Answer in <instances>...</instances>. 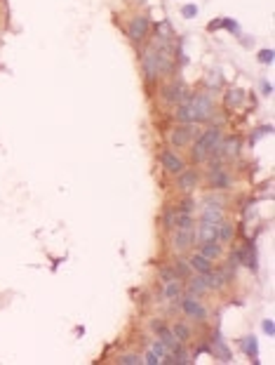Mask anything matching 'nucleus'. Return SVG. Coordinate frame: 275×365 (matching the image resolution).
Here are the masks:
<instances>
[{"label": "nucleus", "instance_id": "f257e3e1", "mask_svg": "<svg viewBox=\"0 0 275 365\" xmlns=\"http://www.w3.org/2000/svg\"><path fill=\"white\" fill-rule=\"evenodd\" d=\"M188 104H191V111H193V118L195 120H207L214 111V104L209 99V94H195L193 99H188Z\"/></svg>", "mask_w": 275, "mask_h": 365}, {"label": "nucleus", "instance_id": "f03ea898", "mask_svg": "<svg viewBox=\"0 0 275 365\" xmlns=\"http://www.w3.org/2000/svg\"><path fill=\"white\" fill-rule=\"evenodd\" d=\"M127 33H130V40L132 43H141V40H146V36H148V19H146L144 15L134 17L130 22V29H127Z\"/></svg>", "mask_w": 275, "mask_h": 365}, {"label": "nucleus", "instance_id": "7ed1b4c3", "mask_svg": "<svg viewBox=\"0 0 275 365\" xmlns=\"http://www.w3.org/2000/svg\"><path fill=\"white\" fill-rule=\"evenodd\" d=\"M158 73H160V59H158L155 47H151L144 55V76H146V80H155Z\"/></svg>", "mask_w": 275, "mask_h": 365}, {"label": "nucleus", "instance_id": "20e7f679", "mask_svg": "<svg viewBox=\"0 0 275 365\" xmlns=\"http://www.w3.org/2000/svg\"><path fill=\"white\" fill-rule=\"evenodd\" d=\"M160 163H162V167L167 172H172V174H181V172L186 170V167H183V160L176 153H172V151H162Z\"/></svg>", "mask_w": 275, "mask_h": 365}, {"label": "nucleus", "instance_id": "39448f33", "mask_svg": "<svg viewBox=\"0 0 275 365\" xmlns=\"http://www.w3.org/2000/svg\"><path fill=\"white\" fill-rule=\"evenodd\" d=\"M181 306H183V313L191 316V318H195V320H205L207 318V309L200 302H195L193 297H183Z\"/></svg>", "mask_w": 275, "mask_h": 365}, {"label": "nucleus", "instance_id": "423d86ee", "mask_svg": "<svg viewBox=\"0 0 275 365\" xmlns=\"http://www.w3.org/2000/svg\"><path fill=\"white\" fill-rule=\"evenodd\" d=\"M183 94H186V87H183V83H179V80L162 90V97H165V101H169V104H179V101L183 99Z\"/></svg>", "mask_w": 275, "mask_h": 365}, {"label": "nucleus", "instance_id": "0eeeda50", "mask_svg": "<svg viewBox=\"0 0 275 365\" xmlns=\"http://www.w3.org/2000/svg\"><path fill=\"white\" fill-rule=\"evenodd\" d=\"M191 137H193V127H191V125H183V127L172 130V144H174V146H186V144L191 141Z\"/></svg>", "mask_w": 275, "mask_h": 365}, {"label": "nucleus", "instance_id": "6e6552de", "mask_svg": "<svg viewBox=\"0 0 275 365\" xmlns=\"http://www.w3.org/2000/svg\"><path fill=\"white\" fill-rule=\"evenodd\" d=\"M240 349L252 358V363H259V344H256V337H252V334L244 337L242 342H240Z\"/></svg>", "mask_w": 275, "mask_h": 365}, {"label": "nucleus", "instance_id": "1a4fd4ad", "mask_svg": "<svg viewBox=\"0 0 275 365\" xmlns=\"http://www.w3.org/2000/svg\"><path fill=\"white\" fill-rule=\"evenodd\" d=\"M202 222H209V224H219V222H223V212L219 205H207L205 210H202Z\"/></svg>", "mask_w": 275, "mask_h": 365}, {"label": "nucleus", "instance_id": "9d476101", "mask_svg": "<svg viewBox=\"0 0 275 365\" xmlns=\"http://www.w3.org/2000/svg\"><path fill=\"white\" fill-rule=\"evenodd\" d=\"M198 241L200 243H212L216 241V224H209V222H202L198 229Z\"/></svg>", "mask_w": 275, "mask_h": 365}, {"label": "nucleus", "instance_id": "9b49d317", "mask_svg": "<svg viewBox=\"0 0 275 365\" xmlns=\"http://www.w3.org/2000/svg\"><path fill=\"white\" fill-rule=\"evenodd\" d=\"M191 243H193V233H191V229H179V231L174 233V248H176V250L191 248Z\"/></svg>", "mask_w": 275, "mask_h": 365}, {"label": "nucleus", "instance_id": "f8f14e48", "mask_svg": "<svg viewBox=\"0 0 275 365\" xmlns=\"http://www.w3.org/2000/svg\"><path fill=\"white\" fill-rule=\"evenodd\" d=\"M188 264H191L193 271H198V273L212 271V264H209V259H207V257H202L200 252H198V255H193V257H191V262H188Z\"/></svg>", "mask_w": 275, "mask_h": 365}, {"label": "nucleus", "instance_id": "ddd939ff", "mask_svg": "<svg viewBox=\"0 0 275 365\" xmlns=\"http://www.w3.org/2000/svg\"><path fill=\"white\" fill-rule=\"evenodd\" d=\"M209 179H212V187L214 189H228L230 187V177L223 170H219V167H214L212 177H209Z\"/></svg>", "mask_w": 275, "mask_h": 365}, {"label": "nucleus", "instance_id": "4468645a", "mask_svg": "<svg viewBox=\"0 0 275 365\" xmlns=\"http://www.w3.org/2000/svg\"><path fill=\"white\" fill-rule=\"evenodd\" d=\"M219 139H221V132H219L216 127H209V130L202 132V137H200V141H202L207 148H214L216 144H219Z\"/></svg>", "mask_w": 275, "mask_h": 365}, {"label": "nucleus", "instance_id": "2eb2a0df", "mask_svg": "<svg viewBox=\"0 0 275 365\" xmlns=\"http://www.w3.org/2000/svg\"><path fill=\"white\" fill-rule=\"evenodd\" d=\"M242 101H244L242 90H228V94H226V106H228V109H240Z\"/></svg>", "mask_w": 275, "mask_h": 365}, {"label": "nucleus", "instance_id": "dca6fc26", "mask_svg": "<svg viewBox=\"0 0 275 365\" xmlns=\"http://www.w3.org/2000/svg\"><path fill=\"white\" fill-rule=\"evenodd\" d=\"M195 181H198V174L191 170H183L181 172V179H179V189H183V191H191V189H195Z\"/></svg>", "mask_w": 275, "mask_h": 365}, {"label": "nucleus", "instance_id": "f3484780", "mask_svg": "<svg viewBox=\"0 0 275 365\" xmlns=\"http://www.w3.org/2000/svg\"><path fill=\"white\" fill-rule=\"evenodd\" d=\"M176 120H179V123H183V125H191L193 120H195V118H193V111H191V104H188V101H186L183 106H179V109H176Z\"/></svg>", "mask_w": 275, "mask_h": 365}, {"label": "nucleus", "instance_id": "a211bd4d", "mask_svg": "<svg viewBox=\"0 0 275 365\" xmlns=\"http://www.w3.org/2000/svg\"><path fill=\"white\" fill-rule=\"evenodd\" d=\"M188 290H191L193 295H205L207 290H209V285H207V278H205V273H200V278L191 280V285H188Z\"/></svg>", "mask_w": 275, "mask_h": 365}, {"label": "nucleus", "instance_id": "6ab92c4d", "mask_svg": "<svg viewBox=\"0 0 275 365\" xmlns=\"http://www.w3.org/2000/svg\"><path fill=\"white\" fill-rule=\"evenodd\" d=\"M202 257H207V259H216V257L221 255V248L216 245V241L212 243H202V252H200Z\"/></svg>", "mask_w": 275, "mask_h": 365}, {"label": "nucleus", "instance_id": "aec40b11", "mask_svg": "<svg viewBox=\"0 0 275 365\" xmlns=\"http://www.w3.org/2000/svg\"><path fill=\"white\" fill-rule=\"evenodd\" d=\"M230 238H233V226L226 222H219L216 224V241H230Z\"/></svg>", "mask_w": 275, "mask_h": 365}, {"label": "nucleus", "instance_id": "412c9836", "mask_svg": "<svg viewBox=\"0 0 275 365\" xmlns=\"http://www.w3.org/2000/svg\"><path fill=\"white\" fill-rule=\"evenodd\" d=\"M179 292H181V285L176 283V278L169 280L167 285H165V299H169V302H172V299H176V297H179Z\"/></svg>", "mask_w": 275, "mask_h": 365}, {"label": "nucleus", "instance_id": "4be33fe9", "mask_svg": "<svg viewBox=\"0 0 275 365\" xmlns=\"http://www.w3.org/2000/svg\"><path fill=\"white\" fill-rule=\"evenodd\" d=\"M172 334L176 337V342H186L188 337H191V332H188V327L186 325H181V323H176L174 325V330H172Z\"/></svg>", "mask_w": 275, "mask_h": 365}, {"label": "nucleus", "instance_id": "5701e85b", "mask_svg": "<svg viewBox=\"0 0 275 365\" xmlns=\"http://www.w3.org/2000/svg\"><path fill=\"white\" fill-rule=\"evenodd\" d=\"M207 153H209V148H207L205 144L198 139V144L193 146V158H195V160L200 163V160H205V158H207Z\"/></svg>", "mask_w": 275, "mask_h": 365}, {"label": "nucleus", "instance_id": "b1692460", "mask_svg": "<svg viewBox=\"0 0 275 365\" xmlns=\"http://www.w3.org/2000/svg\"><path fill=\"white\" fill-rule=\"evenodd\" d=\"M191 224H193V219H191V215L186 212V215H176V219H174V226L176 229H191Z\"/></svg>", "mask_w": 275, "mask_h": 365}, {"label": "nucleus", "instance_id": "393cba45", "mask_svg": "<svg viewBox=\"0 0 275 365\" xmlns=\"http://www.w3.org/2000/svg\"><path fill=\"white\" fill-rule=\"evenodd\" d=\"M174 271L179 278H181V276L186 278V276L191 273V264H188V262H174Z\"/></svg>", "mask_w": 275, "mask_h": 365}, {"label": "nucleus", "instance_id": "a878e982", "mask_svg": "<svg viewBox=\"0 0 275 365\" xmlns=\"http://www.w3.org/2000/svg\"><path fill=\"white\" fill-rule=\"evenodd\" d=\"M181 15H183V19H195L198 17V5H183Z\"/></svg>", "mask_w": 275, "mask_h": 365}, {"label": "nucleus", "instance_id": "bb28decb", "mask_svg": "<svg viewBox=\"0 0 275 365\" xmlns=\"http://www.w3.org/2000/svg\"><path fill=\"white\" fill-rule=\"evenodd\" d=\"M214 342L219 344V356H221V360H223V363H228V360H230V351L226 349V344H223L221 339H219V337H216V339H214Z\"/></svg>", "mask_w": 275, "mask_h": 365}, {"label": "nucleus", "instance_id": "cd10ccee", "mask_svg": "<svg viewBox=\"0 0 275 365\" xmlns=\"http://www.w3.org/2000/svg\"><path fill=\"white\" fill-rule=\"evenodd\" d=\"M259 62L261 64H273V50H259Z\"/></svg>", "mask_w": 275, "mask_h": 365}, {"label": "nucleus", "instance_id": "c85d7f7f", "mask_svg": "<svg viewBox=\"0 0 275 365\" xmlns=\"http://www.w3.org/2000/svg\"><path fill=\"white\" fill-rule=\"evenodd\" d=\"M174 219H176V212L174 210H167V212H165V217H162V222H165V226H167V229H174Z\"/></svg>", "mask_w": 275, "mask_h": 365}, {"label": "nucleus", "instance_id": "c756f323", "mask_svg": "<svg viewBox=\"0 0 275 365\" xmlns=\"http://www.w3.org/2000/svg\"><path fill=\"white\" fill-rule=\"evenodd\" d=\"M146 363H148V365H158V363H160V356H158L155 351H148V353H146Z\"/></svg>", "mask_w": 275, "mask_h": 365}, {"label": "nucleus", "instance_id": "7c9ffc66", "mask_svg": "<svg viewBox=\"0 0 275 365\" xmlns=\"http://www.w3.org/2000/svg\"><path fill=\"white\" fill-rule=\"evenodd\" d=\"M120 363H130V365H139V363H141V358H139V356H122V358H120Z\"/></svg>", "mask_w": 275, "mask_h": 365}, {"label": "nucleus", "instance_id": "2f4dec72", "mask_svg": "<svg viewBox=\"0 0 275 365\" xmlns=\"http://www.w3.org/2000/svg\"><path fill=\"white\" fill-rule=\"evenodd\" d=\"M160 276H162V278H167V280H174L176 278V273L172 271V269H160Z\"/></svg>", "mask_w": 275, "mask_h": 365}, {"label": "nucleus", "instance_id": "473e14b6", "mask_svg": "<svg viewBox=\"0 0 275 365\" xmlns=\"http://www.w3.org/2000/svg\"><path fill=\"white\" fill-rule=\"evenodd\" d=\"M181 212H188V215H191V212H193V201L181 203Z\"/></svg>", "mask_w": 275, "mask_h": 365}, {"label": "nucleus", "instance_id": "72a5a7b5", "mask_svg": "<svg viewBox=\"0 0 275 365\" xmlns=\"http://www.w3.org/2000/svg\"><path fill=\"white\" fill-rule=\"evenodd\" d=\"M263 332L273 334V320H266V323H263Z\"/></svg>", "mask_w": 275, "mask_h": 365}, {"label": "nucleus", "instance_id": "f704fd0d", "mask_svg": "<svg viewBox=\"0 0 275 365\" xmlns=\"http://www.w3.org/2000/svg\"><path fill=\"white\" fill-rule=\"evenodd\" d=\"M261 87H263V92H266V94L273 92V87H270V83H261Z\"/></svg>", "mask_w": 275, "mask_h": 365}]
</instances>
